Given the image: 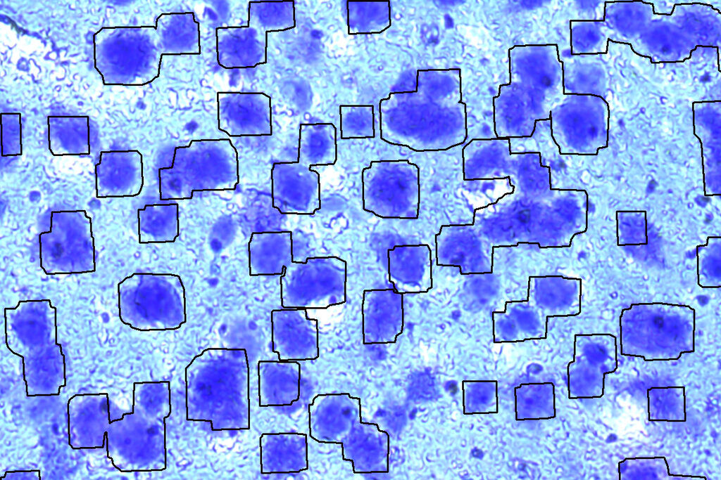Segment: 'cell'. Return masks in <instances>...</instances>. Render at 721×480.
<instances>
[{"mask_svg":"<svg viewBox=\"0 0 721 480\" xmlns=\"http://www.w3.org/2000/svg\"><path fill=\"white\" fill-rule=\"evenodd\" d=\"M379 112L380 138L389 144L437 152L465 143L460 69L418 70L415 90L391 92L380 100Z\"/></svg>","mask_w":721,"mask_h":480,"instance_id":"1","label":"cell"},{"mask_svg":"<svg viewBox=\"0 0 721 480\" xmlns=\"http://www.w3.org/2000/svg\"><path fill=\"white\" fill-rule=\"evenodd\" d=\"M510 82L492 100L496 138L529 137L537 121L563 95L562 63L557 44L515 45L508 50Z\"/></svg>","mask_w":721,"mask_h":480,"instance_id":"2","label":"cell"},{"mask_svg":"<svg viewBox=\"0 0 721 480\" xmlns=\"http://www.w3.org/2000/svg\"><path fill=\"white\" fill-rule=\"evenodd\" d=\"M186 420L213 432L249 430V365L244 348L211 347L184 369Z\"/></svg>","mask_w":721,"mask_h":480,"instance_id":"3","label":"cell"},{"mask_svg":"<svg viewBox=\"0 0 721 480\" xmlns=\"http://www.w3.org/2000/svg\"><path fill=\"white\" fill-rule=\"evenodd\" d=\"M161 200H191L194 192L234 190L238 152L228 138L192 140L175 148L173 163L158 169Z\"/></svg>","mask_w":721,"mask_h":480,"instance_id":"4","label":"cell"},{"mask_svg":"<svg viewBox=\"0 0 721 480\" xmlns=\"http://www.w3.org/2000/svg\"><path fill=\"white\" fill-rule=\"evenodd\" d=\"M363 209L383 219H418L420 168L408 160L371 161L361 172Z\"/></svg>","mask_w":721,"mask_h":480,"instance_id":"5","label":"cell"},{"mask_svg":"<svg viewBox=\"0 0 721 480\" xmlns=\"http://www.w3.org/2000/svg\"><path fill=\"white\" fill-rule=\"evenodd\" d=\"M347 263L336 256L293 261L280 275L282 308L327 309L346 300Z\"/></svg>","mask_w":721,"mask_h":480,"instance_id":"6","label":"cell"},{"mask_svg":"<svg viewBox=\"0 0 721 480\" xmlns=\"http://www.w3.org/2000/svg\"><path fill=\"white\" fill-rule=\"evenodd\" d=\"M272 205L282 214L313 215L321 209L320 174L297 162H275Z\"/></svg>","mask_w":721,"mask_h":480,"instance_id":"7","label":"cell"},{"mask_svg":"<svg viewBox=\"0 0 721 480\" xmlns=\"http://www.w3.org/2000/svg\"><path fill=\"white\" fill-rule=\"evenodd\" d=\"M142 308L149 331L176 330L187 322L185 288L180 275L139 273Z\"/></svg>","mask_w":721,"mask_h":480,"instance_id":"8","label":"cell"},{"mask_svg":"<svg viewBox=\"0 0 721 480\" xmlns=\"http://www.w3.org/2000/svg\"><path fill=\"white\" fill-rule=\"evenodd\" d=\"M218 129L232 137L272 134L270 96L262 92L219 91Z\"/></svg>","mask_w":721,"mask_h":480,"instance_id":"9","label":"cell"},{"mask_svg":"<svg viewBox=\"0 0 721 480\" xmlns=\"http://www.w3.org/2000/svg\"><path fill=\"white\" fill-rule=\"evenodd\" d=\"M272 351L280 361H308L319 357L318 322L301 308L270 313Z\"/></svg>","mask_w":721,"mask_h":480,"instance_id":"10","label":"cell"},{"mask_svg":"<svg viewBox=\"0 0 721 480\" xmlns=\"http://www.w3.org/2000/svg\"><path fill=\"white\" fill-rule=\"evenodd\" d=\"M309 435L325 443H339L362 419L360 398L349 393L316 395L308 405Z\"/></svg>","mask_w":721,"mask_h":480,"instance_id":"11","label":"cell"},{"mask_svg":"<svg viewBox=\"0 0 721 480\" xmlns=\"http://www.w3.org/2000/svg\"><path fill=\"white\" fill-rule=\"evenodd\" d=\"M403 294L392 289L363 292L362 333L364 344H391L403 332Z\"/></svg>","mask_w":721,"mask_h":480,"instance_id":"12","label":"cell"},{"mask_svg":"<svg viewBox=\"0 0 721 480\" xmlns=\"http://www.w3.org/2000/svg\"><path fill=\"white\" fill-rule=\"evenodd\" d=\"M340 444L342 459L351 462L353 473L389 472V435L377 424L360 420Z\"/></svg>","mask_w":721,"mask_h":480,"instance_id":"13","label":"cell"},{"mask_svg":"<svg viewBox=\"0 0 721 480\" xmlns=\"http://www.w3.org/2000/svg\"><path fill=\"white\" fill-rule=\"evenodd\" d=\"M389 281L401 294L432 288V250L427 244L398 245L387 250Z\"/></svg>","mask_w":721,"mask_h":480,"instance_id":"14","label":"cell"},{"mask_svg":"<svg viewBox=\"0 0 721 480\" xmlns=\"http://www.w3.org/2000/svg\"><path fill=\"white\" fill-rule=\"evenodd\" d=\"M218 64L225 69L255 67L267 63V34L250 26L215 29Z\"/></svg>","mask_w":721,"mask_h":480,"instance_id":"15","label":"cell"},{"mask_svg":"<svg viewBox=\"0 0 721 480\" xmlns=\"http://www.w3.org/2000/svg\"><path fill=\"white\" fill-rule=\"evenodd\" d=\"M259 447L262 474L299 473L308 469L306 434L264 432Z\"/></svg>","mask_w":721,"mask_h":480,"instance_id":"16","label":"cell"},{"mask_svg":"<svg viewBox=\"0 0 721 480\" xmlns=\"http://www.w3.org/2000/svg\"><path fill=\"white\" fill-rule=\"evenodd\" d=\"M257 370L260 407L290 406L299 401L301 365L298 361L261 360Z\"/></svg>","mask_w":721,"mask_h":480,"instance_id":"17","label":"cell"},{"mask_svg":"<svg viewBox=\"0 0 721 480\" xmlns=\"http://www.w3.org/2000/svg\"><path fill=\"white\" fill-rule=\"evenodd\" d=\"M291 231L253 232L248 243L249 275H282L293 261Z\"/></svg>","mask_w":721,"mask_h":480,"instance_id":"18","label":"cell"},{"mask_svg":"<svg viewBox=\"0 0 721 480\" xmlns=\"http://www.w3.org/2000/svg\"><path fill=\"white\" fill-rule=\"evenodd\" d=\"M155 29L162 55L201 53L200 25L193 12L163 13L157 18Z\"/></svg>","mask_w":721,"mask_h":480,"instance_id":"19","label":"cell"},{"mask_svg":"<svg viewBox=\"0 0 721 480\" xmlns=\"http://www.w3.org/2000/svg\"><path fill=\"white\" fill-rule=\"evenodd\" d=\"M95 179L98 198L137 196L144 186L142 159L132 164L113 165L100 158Z\"/></svg>","mask_w":721,"mask_h":480,"instance_id":"20","label":"cell"},{"mask_svg":"<svg viewBox=\"0 0 721 480\" xmlns=\"http://www.w3.org/2000/svg\"><path fill=\"white\" fill-rule=\"evenodd\" d=\"M337 160L336 127L330 122L301 124L298 162L311 167L334 165Z\"/></svg>","mask_w":721,"mask_h":480,"instance_id":"21","label":"cell"},{"mask_svg":"<svg viewBox=\"0 0 721 480\" xmlns=\"http://www.w3.org/2000/svg\"><path fill=\"white\" fill-rule=\"evenodd\" d=\"M140 244L174 242L179 236L176 203L146 205L137 211Z\"/></svg>","mask_w":721,"mask_h":480,"instance_id":"22","label":"cell"},{"mask_svg":"<svg viewBox=\"0 0 721 480\" xmlns=\"http://www.w3.org/2000/svg\"><path fill=\"white\" fill-rule=\"evenodd\" d=\"M248 26L266 34L294 28L296 26L294 1H250Z\"/></svg>","mask_w":721,"mask_h":480,"instance_id":"23","label":"cell"},{"mask_svg":"<svg viewBox=\"0 0 721 480\" xmlns=\"http://www.w3.org/2000/svg\"><path fill=\"white\" fill-rule=\"evenodd\" d=\"M349 34H380L391 27L390 1H346Z\"/></svg>","mask_w":721,"mask_h":480,"instance_id":"24","label":"cell"},{"mask_svg":"<svg viewBox=\"0 0 721 480\" xmlns=\"http://www.w3.org/2000/svg\"><path fill=\"white\" fill-rule=\"evenodd\" d=\"M339 119L341 139L375 137L373 105H341Z\"/></svg>","mask_w":721,"mask_h":480,"instance_id":"25","label":"cell"},{"mask_svg":"<svg viewBox=\"0 0 721 480\" xmlns=\"http://www.w3.org/2000/svg\"><path fill=\"white\" fill-rule=\"evenodd\" d=\"M709 102H714V100H712V101H711V100H701V101H694V102H693V103H692V112H693V129H694V136H696V138H697L698 139V141H699V142H700V144H701V159H702V173H703V192H704V195H705V196H715V195H719V196H720V194H706V180H705V172H704V158H703V143H702V141H701V139L700 138V137H698V135H697V134H696V129H695V122H694V120H695V119H694V117H695V116H694V115H695V114H694V104H695V103H709Z\"/></svg>","mask_w":721,"mask_h":480,"instance_id":"26","label":"cell"},{"mask_svg":"<svg viewBox=\"0 0 721 480\" xmlns=\"http://www.w3.org/2000/svg\"><path fill=\"white\" fill-rule=\"evenodd\" d=\"M38 472V473H39V479H41V475H40V470H33V469H32V470H23V471H22V470H17V471H6V473H5V475H4V476H1V479H4V478L5 476H6V474L7 473H15V472Z\"/></svg>","mask_w":721,"mask_h":480,"instance_id":"27","label":"cell"}]
</instances>
